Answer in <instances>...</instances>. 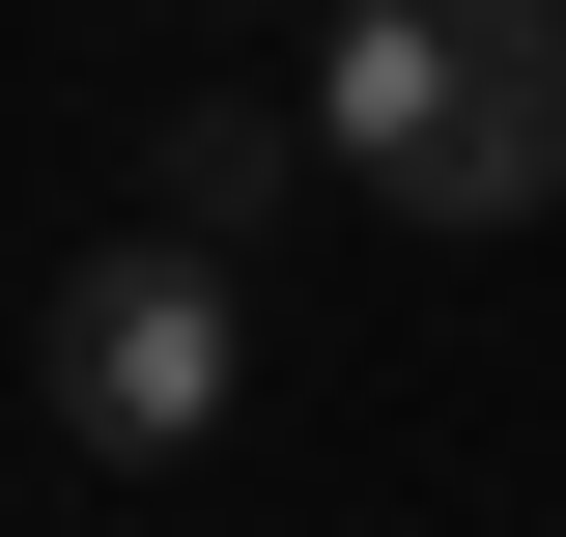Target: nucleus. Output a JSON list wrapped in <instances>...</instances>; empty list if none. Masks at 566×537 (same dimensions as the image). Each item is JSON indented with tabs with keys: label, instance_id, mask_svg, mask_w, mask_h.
<instances>
[{
	"label": "nucleus",
	"instance_id": "nucleus-1",
	"mask_svg": "<svg viewBox=\"0 0 566 537\" xmlns=\"http://www.w3.org/2000/svg\"><path fill=\"white\" fill-rule=\"evenodd\" d=\"M312 141L397 227H538L566 199V0H340L312 29Z\"/></svg>",
	"mask_w": 566,
	"mask_h": 537
},
{
	"label": "nucleus",
	"instance_id": "nucleus-2",
	"mask_svg": "<svg viewBox=\"0 0 566 537\" xmlns=\"http://www.w3.org/2000/svg\"><path fill=\"white\" fill-rule=\"evenodd\" d=\"M227 368H255L227 227H114V255H57V453H114V481L227 453Z\"/></svg>",
	"mask_w": 566,
	"mask_h": 537
}]
</instances>
